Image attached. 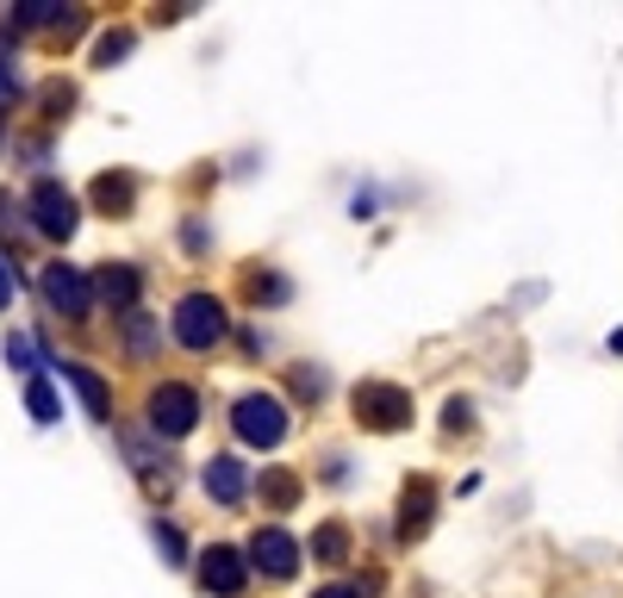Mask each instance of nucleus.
Instances as JSON below:
<instances>
[{"label": "nucleus", "mask_w": 623, "mask_h": 598, "mask_svg": "<svg viewBox=\"0 0 623 598\" xmlns=\"http://www.w3.org/2000/svg\"><path fill=\"white\" fill-rule=\"evenodd\" d=\"M231 430L256 449H274L281 437H287V406H281L274 393H243L237 411H231Z\"/></svg>", "instance_id": "f257e3e1"}, {"label": "nucleus", "mask_w": 623, "mask_h": 598, "mask_svg": "<svg viewBox=\"0 0 623 598\" xmlns=\"http://www.w3.org/2000/svg\"><path fill=\"white\" fill-rule=\"evenodd\" d=\"M225 330H231V318H225V306H218L213 293H188L175 306V337L188 349H213Z\"/></svg>", "instance_id": "f03ea898"}, {"label": "nucleus", "mask_w": 623, "mask_h": 598, "mask_svg": "<svg viewBox=\"0 0 623 598\" xmlns=\"http://www.w3.org/2000/svg\"><path fill=\"white\" fill-rule=\"evenodd\" d=\"M194 425H200V393L194 386H181V381L156 386L150 393V430L156 437H188Z\"/></svg>", "instance_id": "7ed1b4c3"}, {"label": "nucleus", "mask_w": 623, "mask_h": 598, "mask_svg": "<svg viewBox=\"0 0 623 598\" xmlns=\"http://www.w3.org/2000/svg\"><path fill=\"white\" fill-rule=\"evenodd\" d=\"M38 287H44V300H50V312H63V318H88V312H94V281H88L76 262H50Z\"/></svg>", "instance_id": "20e7f679"}, {"label": "nucleus", "mask_w": 623, "mask_h": 598, "mask_svg": "<svg viewBox=\"0 0 623 598\" xmlns=\"http://www.w3.org/2000/svg\"><path fill=\"white\" fill-rule=\"evenodd\" d=\"M406 411H411V393H406V386H387V381L355 386V418H362V425L399 430V425H406Z\"/></svg>", "instance_id": "39448f33"}, {"label": "nucleus", "mask_w": 623, "mask_h": 598, "mask_svg": "<svg viewBox=\"0 0 623 598\" xmlns=\"http://www.w3.org/2000/svg\"><path fill=\"white\" fill-rule=\"evenodd\" d=\"M32 225L44 237H76V193L57 188V181H38L32 188Z\"/></svg>", "instance_id": "423d86ee"}, {"label": "nucleus", "mask_w": 623, "mask_h": 598, "mask_svg": "<svg viewBox=\"0 0 623 598\" xmlns=\"http://www.w3.org/2000/svg\"><path fill=\"white\" fill-rule=\"evenodd\" d=\"M250 567H262L269 579H287L293 567H299V542L281 530V523H269V530H256L250 537Z\"/></svg>", "instance_id": "0eeeda50"}, {"label": "nucleus", "mask_w": 623, "mask_h": 598, "mask_svg": "<svg viewBox=\"0 0 623 598\" xmlns=\"http://www.w3.org/2000/svg\"><path fill=\"white\" fill-rule=\"evenodd\" d=\"M200 586L218 593V598L243 593V555H237V549H206V555H200Z\"/></svg>", "instance_id": "6e6552de"}, {"label": "nucleus", "mask_w": 623, "mask_h": 598, "mask_svg": "<svg viewBox=\"0 0 623 598\" xmlns=\"http://www.w3.org/2000/svg\"><path fill=\"white\" fill-rule=\"evenodd\" d=\"M63 368V381L81 393V406L94 411V418H113V393H106V381H100L94 368H81V362H57Z\"/></svg>", "instance_id": "1a4fd4ad"}, {"label": "nucleus", "mask_w": 623, "mask_h": 598, "mask_svg": "<svg viewBox=\"0 0 623 598\" xmlns=\"http://www.w3.org/2000/svg\"><path fill=\"white\" fill-rule=\"evenodd\" d=\"M94 293L118 312V318H125V312H137V269H118V262H113V269H100L94 274Z\"/></svg>", "instance_id": "9d476101"}, {"label": "nucleus", "mask_w": 623, "mask_h": 598, "mask_svg": "<svg viewBox=\"0 0 623 598\" xmlns=\"http://www.w3.org/2000/svg\"><path fill=\"white\" fill-rule=\"evenodd\" d=\"M206 493H213L218 505H237L243 499V462H237V455H213V462H206Z\"/></svg>", "instance_id": "9b49d317"}, {"label": "nucleus", "mask_w": 623, "mask_h": 598, "mask_svg": "<svg viewBox=\"0 0 623 598\" xmlns=\"http://www.w3.org/2000/svg\"><path fill=\"white\" fill-rule=\"evenodd\" d=\"M132 193H137L132 174H100V181H94V200L106 206V213H125V206H132Z\"/></svg>", "instance_id": "f8f14e48"}, {"label": "nucleus", "mask_w": 623, "mask_h": 598, "mask_svg": "<svg viewBox=\"0 0 623 598\" xmlns=\"http://www.w3.org/2000/svg\"><path fill=\"white\" fill-rule=\"evenodd\" d=\"M424 523H430V481H418V486H406V518H399V530L424 537Z\"/></svg>", "instance_id": "ddd939ff"}, {"label": "nucleus", "mask_w": 623, "mask_h": 598, "mask_svg": "<svg viewBox=\"0 0 623 598\" xmlns=\"http://www.w3.org/2000/svg\"><path fill=\"white\" fill-rule=\"evenodd\" d=\"M118 325H125V349H132L137 362H144V356L156 349V325H150V312H125Z\"/></svg>", "instance_id": "4468645a"}, {"label": "nucleus", "mask_w": 623, "mask_h": 598, "mask_svg": "<svg viewBox=\"0 0 623 598\" xmlns=\"http://www.w3.org/2000/svg\"><path fill=\"white\" fill-rule=\"evenodd\" d=\"M13 13H20V25H69V13H76V7H57V0H25V7H13Z\"/></svg>", "instance_id": "2eb2a0df"}, {"label": "nucleus", "mask_w": 623, "mask_h": 598, "mask_svg": "<svg viewBox=\"0 0 623 598\" xmlns=\"http://www.w3.org/2000/svg\"><path fill=\"white\" fill-rule=\"evenodd\" d=\"M343 549H350V530H343V523H325V530L312 537V555L318 561H343Z\"/></svg>", "instance_id": "dca6fc26"}, {"label": "nucleus", "mask_w": 623, "mask_h": 598, "mask_svg": "<svg viewBox=\"0 0 623 598\" xmlns=\"http://www.w3.org/2000/svg\"><path fill=\"white\" fill-rule=\"evenodd\" d=\"M25 406H32V418H38V425H57V393H50V381H32V386H25Z\"/></svg>", "instance_id": "f3484780"}, {"label": "nucleus", "mask_w": 623, "mask_h": 598, "mask_svg": "<svg viewBox=\"0 0 623 598\" xmlns=\"http://www.w3.org/2000/svg\"><path fill=\"white\" fill-rule=\"evenodd\" d=\"M150 537H156V549L169 555V567H181V555H188V542H181V530H175V523H162V518H156V523H150Z\"/></svg>", "instance_id": "a211bd4d"}, {"label": "nucleus", "mask_w": 623, "mask_h": 598, "mask_svg": "<svg viewBox=\"0 0 623 598\" xmlns=\"http://www.w3.org/2000/svg\"><path fill=\"white\" fill-rule=\"evenodd\" d=\"M125 50H132V32H106V38L94 44V57H100V69H113V63L125 57Z\"/></svg>", "instance_id": "6ab92c4d"}, {"label": "nucleus", "mask_w": 623, "mask_h": 598, "mask_svg": "<svg viewBox=\"0 0 623 598\" xmlns=\"http://www.w3.org/2000/svg\"><path fill=\"white\" fill-rule=\"evenodd\" d=\"M262 493H269L274 505H293V499H299V481H293V474H269V481H262Z\"/></svg>", "instance_id": "aec40b11"}, {"label": "nucleus", "mask_w": 623, "mask_h": 598, "mask_svg": "<svg viewBox=\"0 0 623 598\" xmlns=\"http://www.w3.org/2000/svg\"><path fill=\"white\" fill-rule=\"evenodd\" d=\"M13 100H20V69L0 57V106H13Z\"/></svg>", "instance_id": "412c9836"}, {"label": "nucleus", "mask_w": 623, "mask_h": 598, "mask_svg": "<svg viewBox=\"0 0 623 598\" xmlns=\"http://www.w3.org/2000/svg\"><path fill=\"white\" fill-rule=\"evenodd\" d=\"M7 362H13V368H32V343H25V337H7Z\"/></svg>", "instance_id": "4be33fe9"}, {"label": "nucleus", "mask_w": 623, "mask_h": 598, "mask_svg": "<svg viewBox=\"0 0 623 598\" xmlns=\"http://www.w3.org/2000/svg\"><path fill=\"white\" fill-rule=\"evenodd\" d=\"M299 393L318 399V393H325V368H299Z\"/></svg>", "instance_id": "5701e85b"}, {"label": "nucleus", "mask_w": 623, "mask_h": 598, "mask_svg": "<svg viewBox=\"0 0 623 598\" xmlns=\"http://www.w3.org/2000/svg\"><path fill=\"white\" fill-rule=\"evenodd\" d=\"M13 287H20V281H13V262L0 256V306H13Z\"/></svg>", "instance_id": "b1692460"}, {"label": "nucleus", "mask_w": 623, "mask_h": 598, "mask_svg": "<svg viewBox=\"0 0 623 598\" xmlns=\"http://www.w3.org/2000/svg\"><path fill=\"white\" fill-rule=\"evenodd\" d=\"M318 598H355V593H350V586H325Z\"/></svg>", "instance_id": "393cba45"}]
</instances>
